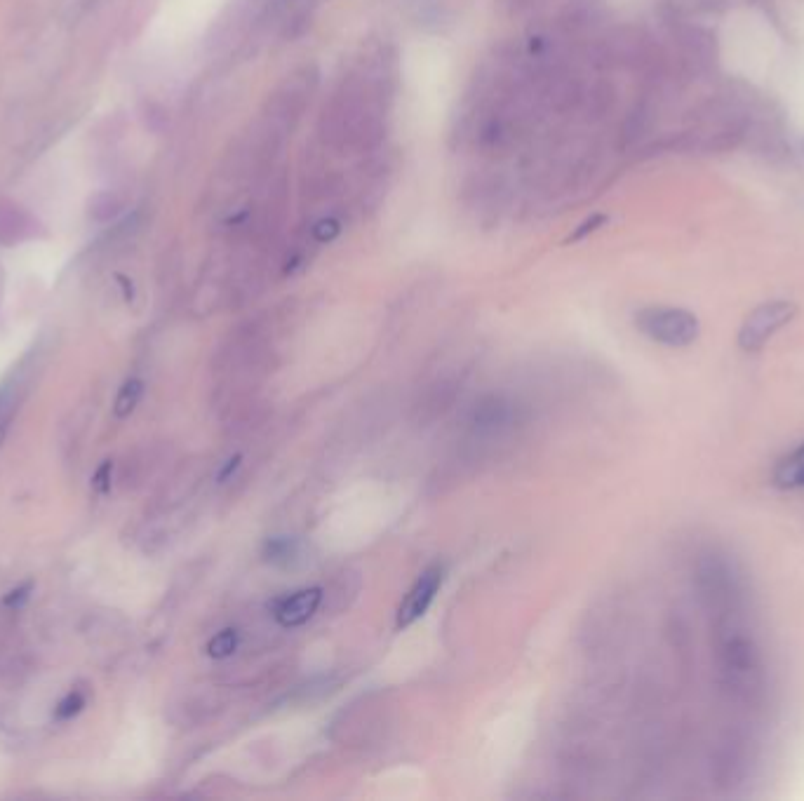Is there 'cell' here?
Returning a JSON list of instances; mask_svg holds the SVG:
<instances>
[{
  "mask_svg": "<svg viewBox=\"0 0 804 801\" xmlns=\"http://www.w3.org/2000/svg\"><path fill=\"white\" fill-rule=\"evenodd\" d=\"M111 473H113V461H104L102 466L97 468L95 477H92V489H95L99 496L109 494L111 491Z\"/></svg>",
  "mask_w": 804,
  "mask_h": 801,
  "instance_id": "obj_15",
  "label": "cell"
},
{
  "mask_svg": "<svg viewBox=\"0 0 804 801\" xmlns=\"http://www.w3.org/2000/svg\"><path fill=\"white\" fill-rule=\"evenodd\" d=\"M297 555V541L294 538H271L264 548V557L273 564H287Z\"/></svg>",
  "mask_w": 804,
  "mask_h": 801,
  "instance_id": "obj_10",
  "label": "cell"
},
{
  "mask_svg": "<svg viewBox=\"0 0 804 801\" xmlns=\"http://www.w3.org/2000/svg\"><path fill=\"white\" fill-rule=\"evenodd\" d=\"M144 395V381L142 379H127L123 386H120L116 402H113V416L116 419H127L134 409H137L139 402H142Z\"/></svg>",
  "mask_w": 804,
  "mask_h": 801,
  "instance_id": "obj_9",
  "label": "cell"
},
{
  "mask_svg": "<svg viewBox=\"0 0 804 801\" xmlns=\"http://www.w3.org/2000/svg\"><path fill=\"white\" fill-rule=\"evenodd\" d=\"M85 703H87V698H85L83 691H78V689H76V691H69V693H66V696L57 703L55 719H57V722H69V719L78 717L80 712H83Z\"/></svg>",
  "mask_w": 804,
  "mask_h": 801,
  "instance_id": "obj_11",
  "label": "cell"
},
{
  "mask_svg": "<svg viewBox=\"0 0 804 801\" xmlns=\"http://www.w3.org/2000/svg\"><path fill=\"white\" fill-rule=\"evenodd\" d=\"M635 325L647 339L668 348H685L699 339L701 325L694 313L673 306L642 308L635 315Z\"/></svg>",
  "mask_w": 804,
  "mask_h": 801,
  "instance_id": "obj_3",
  "label": "cell"
},
{
  "mask_svg": "<svg viewBox=\"0 0 804 801\" xmlns=\"http://www.w3.org/2000/svg\"><path fill=\"white\" fill-rule=\"evenodd\" d=\"M313 233H316V238H318L320 242L332 240L334 235L339 233V224H337V221H334V219H323L316 228H313Z\"/></svg>",
  "mask_w": 804,
  "mask_h": 801,
  "instance_id": "obj_17",
  "label": "cell"
},
{
  "mask_svg": "<svg viewBox=\"0 0 804 801\" xmlns=\"http://www.w3.org/2000/svg\"><path fill=\"white\" fill-rule=\"evenodd\" d=\"M17 393L12 386H5L0 390V426H10L12 414L17 409Z\"/></svg>",
  "mask_w": 804,
  "mask_h": 801,
  "instance_id": "obj_14",
  "label": "cell"
},
{
  "mask_svg": "<svg viewBox=\"0 0 804 801\" xmlns=\"http://www.w3.org/2000/svg\"><path fill=\"white\" fill-rule=\"evenodd\" d=\"M440 585H442V567L433 564V567H428L424 574L417 578V583L412 585L410 592H407L405 599H402L395 625H398V628H410L412 623H417L433 604Z\"/></svg>",
  "mask_w": 804,
  "mask_h": 801,
  "instance_id": "obj_5",
  "label": "cell"
},
{
  "mask_svg": "<svg viewBox=\"0 0 804 801\" xmlns=\"http://www.w3.org/2000/svg\"><path fill=\"white\" fill-rule=\"evenodd\" d=\"M795 315L797 306L793 301H767V304L757 306L755 311H750L748 318L743 320L739 332V346L743 350L755 353V350L765 346L781 327H786Z\"/></svg>",
  "mask_w": 804,
  "mask_h": 801,
  "instance_id": "obj_4",
  "label": "cell"
},
{
  "mask_svg": "<svg viewBox=\"0 0 804 801\" xmlns=\"http://www.w3.org/2000/svg\"><path fill=\"white\" fill-rule=\"evenodd\" d=\"M236 649H238V632L231 628L221 630L219 635H214L210 639V644H207V654L212 658H229Z\"/></svg>",
  "mask_w": 804,
  "mask_h": 801,
  "instance_id": "obj_12",
  "label": "cell"
},
{
  "mask_svg": "<svg viewBox=\"0 0 804 801\" xmlns=\"http://www.w3.org/2000/svg\"><path fill=\"white\" fill-rule=\"evenodd\" d=\"M5 435H8V426H0V447H3Z\"/></svg>",
  "mask_w": 804,
  "mask_h": 801,
  "instance_id": "obj_19",
  "label": "cell"
},
{
  "mask_svg": "<svg viewBox=\"0 0 804 801\" xmlns=\"http://www.w3.org/2000/svg\"><path fill=\"white\" fill-rule=\"evenodd\" d=\"M605 221H607L605 214H593L591 219H586L584 224H581L579 228H576V231H574L572 235H569L567 242H579V240H584L588 233H595V231H598V228H600L602 224H605Z\"/></svg>",
  "mask_w": 804,
  "mask_h": 801,
  "instance_id": "obj_16",
  "label": "cell"
},
{
  "mask_svg": "<svg viewBox=\"0 0 804 801\" xmlns=\"http://www.w3.org/2000/svg\"><path fill=\"white\" fill-rule=\"evenodd\" d=\"M320 604H323V588H304L280 599L273 616L283 628H299L316 616Z\"/></svg>",
  "mask_w": 804,
  "mask_h": 801,
  "instance_id": "obj_6",
  "label": "cell"
},
{
  "mask_svg": "<svg viewBox=\"0 0 804 801\" xmlns=\"http://www.w3.org/2000/svg\"><path fill=\"white\" fill-rule=\"evenodd\" d=\"M240 466V456H236V459H231L229 461V466H226L224 470H221V475H219V482H226L229 480V475L231 473H236V468Z\"/></svg>",
  "mask_w": 804,
  "mask_h": 801,
  "instance_id": "obj_18",
  "label": "cell"
},
{
  "mask_svg": "<svg viewBox=\"0 0 804 801\" xmlns=\"http://www.w3.org/2000/svg\"><path fill=\"white\" fill-rule=\"evenodd\" d=\"M508 419H511V409L501 400H497V397H489V400L480 402V407L475 409V426L480 430L501 428L506 426Z\"/></svg>",
  "mask_w": 804,
  "mask_h": 801,
  "instance_id": "obj_8",
  "label": "cell"
},
{
  "mask_svg": "<svg viewBox=\"0 0 804 801\" xmlns=\"http://www.w3.org/2000/svg\"><path fill=\"white\" fill-rule=\"evenodd\" d=\"M720 675L734 696L750 698L762 686V661L753 639L732 628L720 639Z\"/></svg>",
  "mask_w": 804,
  "mask_h": 801,
  "instance_id": "obj_1",
  "label": "cell"
},
{
  "mask_svg": "<svg viewBox=\"0 0 804 801\" xmlns=\"http://www.w3.org/2000/svg\"><path fill=\"white\" fill-rule=\"evenodd\" d=\"M31 590H33V583H31V581H26V583H22V585H17V588H12V590L8 592V595H5L3 599H0V607H3V609H10V611L22 609L26 599L31 597Z\"/></svg>",
  "mask_w": 804,
  "mask_h": 801,
  "instance_id": "obj_13",
  "label": "cell"
},
{
  "mask_svg": "<svg viewBox=\"0 0 804 801\" xmlns=\"http://www.w3.org/2000/svg\"><path fill=\"white\" fill-rule=\"evenodd\" d=\"M774 482L783 489L804 487V442L774 468Z\"/></svg>",
  "mask_w": 804,
  "mask_h": 801,
  "instance_id": "obj_7",
  "label": "cell"
},
{
  "mask_svg": "<svg viewBox=\"0 0 804 801\" xmlns=\"http://www.w3.org/2000/svg\"><path fill=\"white\" fill-rule=\"evenodd\" d=\"M696 585L710 609L722 614H734L743 597L741 576L734 571L725 555L708 553L696 564Z\"/></svg>",
  "mask_w": 804,
  "mask_h": 801,
  "instance_id": "obj_2",
  "label": "cell"
}]
</instances>
